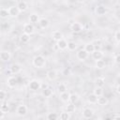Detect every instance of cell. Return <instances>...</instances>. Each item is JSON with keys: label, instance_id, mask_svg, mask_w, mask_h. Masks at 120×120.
I'll use <instances>...</instances> for the list:
<instances>
[{"label": "cell", "instance_id": "obj_1", "mask_svg": "<svg viewBox=\"0 0 120 120\" xmlns=\"http://www.w3.org/2000/svg\"><path fill=\"white\" fill-rule=\"evenodd\" d=\"M33 65L34 67L36 68H42L45 67L46 65V59L44 56L42 55H37L34 57L33 59Z\"/></svg>", "mask_w": 120, "mask_h": 120}, {"label": "cell", "instance_id": "obj_2", "mask_svg": "<svg viewBox=\"0 0 120 120\" xmlns=\"http://www.w3.org/2000/svg\"><path fill=\"white\" fill-rule=\"evenodd\" d=\"M41 87V83L38 80H32L29 82V88L32 91H37Z\"/></svg>", "mask_w": 120, "mask_h": 120}, {"label": "cell", "instance_id": "obj_3", "mask_svg": "<svg viewBox=\"0 0 120 120\" xmlns=\"http://www.w3.org/2000/svg\"><path fill=\"white\" fill-rule=\"evenodd\" d=\"M16 113L19 116H24L27 113V107L25 105H23V104L19 105L17 107V109H16Z\"/></svg>", "mask_w": 120, "mask_h": 120}, {"label": "cell", "instance_id": "obj_4", "mask_svg": "<svg viewBox=\"0 0 120 120\" xmlns=\"http://www.w3.org/2000/svg\"><path fill=\"white\" fill-rule=\"evenodd\" d=\"M11 58V53L8 51H2L0 52V59L3 62H8Z\"/></svg>", "mask_w": 120, "mask_h": 120}, {"label": "cell", "instance_id": "obj_5", "mask_svg": "<svg viewBox=\"0 0 120 120\" xmlns=\"http://www.w3.org/2000/svg\"><path fill=\"white\" fill-rule=\"evenodd\" d=\"M94 115V111L91 108H84L82 111V116L85 119H90Z\"/></svg>", "mask_w": 120, "mask_h": 120}, {"label": "cell", "instance_id": "obj_6", "mask_svg": "<svg viewBox=\"0 0 120 120\" xmlns=\"http://www.w3.org/2000/svg\"><path fill=\"white\" fill-rule=\"evenodd\" d=\"M7 84L9 88H15L18 84V81L14 76H10L8 80H7Z\"/></svg>", "mask_w": 120, "mask_h": 120}, {"label": "cell", "instance_id": "obj_7", "mask_svg": "<svg viewBox=\"0 0 120 120\" xmlns=\"http://www.w3.org/2000/svg\"><path fill=\"white\" fill-rule=\"evenodd\" d=\"M35 31V28H34V25L30 22V23H25L23 25V33H26L28 35H32Z\"/></svg>", "mask_w": 120, "mask_h": 120}, {"label": "cell", "instance_id": "obj_8", "mask_svg": "<svg viewBox=\"0 0 120 120\" xmlns=\"http://www.w3.org/2000/svg\"><path fill=\"white\" fill-rule=\"evenodd\" d=\"M88 52L85 51V50H80L78 52H77V58L80 60V61H84L87 59L88 57Z\"/></svg>", "mask_w": 120, "mask_h": 120}, {"label": "cell", "instance_id": "obj_9", "mask_svg": "<svg viewBox=\"0 0 120 120\" xmlns=\"http://www.w3.org/2000/svg\"><path fill=\"white\" fill-rule=\"evenodd\" d=\"M8 10L9 16H11V17H17V16L19 15V12H20L18 7H15V6L9 7V8H8Z\"/></svg>", "mask_w": 120, "mask_h": 120}, {"label": "cell", "instance_id": "obj_10", "mask_svg": "<svg viewBox=\"0 0 120 120\" xmlns=\"http://www.w3.org/2000/svg\"><path fill=\"white\" fill-rule=\"evenodd\" d=\"M57 43H56V46H57V48L59 49V50H66V49H68V41L66 40V39H64V38H61L60 40H58V41H56Z\"/></svg>", "mask_w": 120, "mask_h": 120}, {"label": "cell", "instance_id": "obj_11", "mask_svg": "<svg viewBox=\"0 0 120 120\" xmlns=\"http://www.w3.org/2000/svg\"><path fill=\"white\" fill-rule=\"evenodd\" d=\"M9 68H10L12 74H17V73L21 72V70H22V66H21L20 64L15 63V64H12Z\"/></svg>", "mask_w": 120, "mask_h": 120}, {"label": "cell", "instance_id": "obj_12", "mask_svg": "<svg viewBox=\"0 0 120 120\" xmlns=\"http://www.w3.org/2000/svg\"><path fill=\"white\" fill-rule=\"evenodd\" d=\"M106 12H107V8L105 6H103V5H99V6H98L96 8V13L98 15H99V16L104 15Z\"/></svg>", "mask_w": 120, "mask_h": 120}, {"label": "cell", "instance_id": "obj_13", "mask_svg": "<svg viewBox=\"0 0 120 120\" xmlns=\"http://www.w3.org/2000/svg\"><path fill=\"white\" fill-rule=\"evenodd\" d=\"M71 30H72L73 32H75V33L81 32V31L82 30V23H80V22H73V23L71 24Z\"/></svg>", "mask_w": 120, "mask_h": 120}, {"label": "cell", "instance_id": "obj_14", "mask_svg": "<svg viewBox=\"0 0 120 120\" xmlns=\"http://www.w3.org/2000/svg\"><path fill=\"white\" fill-rule=\"evenodd\" d=\"M47 78L50 81H54L57 78V72L54 69H51L47 72Z\"/></svg>", "mask_w": 120, "mask_h": 120}, {"label": "cell", "instance_id": "obj_15", "mask_svg": "<svg viewBox=\"0 0 120 120\" xmlns=\"http://www.w3.org/2000/svg\"><path fill=\"white\" fill-rule=\"evenodd\" d=\"M49 20L47 19V18H41V19H39V21H38V24H39V26L41 27V28H43V29H45V28H47L48 26H49Z\"/></svg>", "mask_w": 120, "mask_h": 120}, {"label": "cell", "instance_id": "obj_16", "mask_svg": "<svg viewBox=\"0 0 120 120\" xmlns=\"http://www.w3.org/2000/svg\"><path fill=\"white\" fill-rule=\"evenodd\" d=\"M52 39H53V40L58 41V40H60L61 38H63V34H62L60 31L55 30V31H53V32H52Z\"/></svg>", "mask_w": 120, "mask_h": 120}, {"label": "cell", "instance_id": "obj_17", "mask_svg": "<svg viewBox=\"0 0 120 120\" xmlns=\"http://www.w3.org/2000/svg\"><path fill=\"white\" fill-rule=\"evenodd\" d=\"M17 7H18V8H19V10L20 11H25L26 9H27V8H28V6H27V3L25 2V1H19L18 2V5H17Z\"/></svg>", "mask_w": 120, "mask_h": 120}, {"label": "cell", "instance_id": "obj_18", "mask_svg": "<svg viewBox=\"0 0 120 120\" xmlns=\"http://www.w3.org/2000/svg\"><path fill=\"white\" fill-rule=\"evenodd\" d=\"M92 56L95 60H99V59H102L103 57V53L100 50H95V52L92 53Z\"/></svg>", "mask_w": 120, "mask_h": 120}, {"label": "cell", "instance_id": "obj_19", "mask_svg": "<svg viewBox=\"0 0 120 120\" xmlns=\"http://www.w3.org/2000/svg\"><path fill=\"white\" fill-rule=\"evenodd\" d=\"M98 96H96L94 93L93 94H90V95H88V97H87V100H88V102L89 103H91V104H96V103H98Z\"/></svg>", "mask_w": 120, "mask_h": 120}, {"label": "cell", "instance_id": "obj_20", "mask_svg": "<svg viewBox=\"0 0 120 120\" xmlns=\"http://www.w3.org/2000/svg\"><path fill=\"white\" fill-rule=\"evenodd\" d=\"M69 98H70V94L68 91L60 94V98H61V100L63 102H68L69 101Z\"/></svg>", "mask_w": 120, "mask_h": 120}, {"label": "cell", "instance_id": "obj_21", "mask_svg": "<svg viewBox=\"0 0 120 120\" xmlns=\"http://www.w3.org/2000/svg\"><path fill=\"white\" fill-rule=\"evenodd\" d=\"M84 50H85L88 53H93V52H95L96 48H95V45H94L93 43H88V44H86V45H85Z\"/></svg>", "mask_w": 120, "mask_h": 120}, {"label": "cell", "instance_id": "obj_22", "mask_svg": "<svg viewBox=\"0 0 120 120\" xmlns=\"http://www.w3.org/2000/svg\"><path fill=\"white\" fill-rule=\"evenodd\" d=\"M107 103H108V99H107V98H105L103 95L98 98V105L104 106V105H106Z\"/></svg>", "mask_w": 120, "mask_h": 120}, {"label": "cell", "instance_id": "obj_23", "mask_svg": "<svg viewBox=\"0 0 120 120\" xmlns=\"http://www.w3.org/2000/svg\"><path fill=\"white\" fill-rule=\"evenodd\" d=\"M42 95L45 97V98H49L52 95V89L50 88V87H45L42 91Z\"/></svg>", "mask_w": 120, "mask_h": 120}, {"label": "cell", "instance_id": "obj_24", "mask_svg": "<svg viewBox=\"0 0 120 120\" xmlns=\"http://www.w3.org/2000/svg\"><path fill=\"white\" fill-rule=\"evenodd\" d=\"M38 21H39V17H38V14L33 13V14H31V15L29 16V22H30L31 23L38 22Z\"/></svg>", "mask_w": 120, "mask_h": 120}, {"label": "cell", "instance_id": "obj_25", "mask_svg": "<svg viewBox=\"0 0 120 120\" xmlns=\"http://www.w3.org/2000/svg\"><path fill=\"white\" fill-rule=\"evenodd\" d=\"M95 84L97 86H99V87H103L104 84H105V80L104 78H101V77H98L95 80Z\"/></svg>", "mask_w": 120, "mask_h": 120}, {"label": "cell", "instance_id": "obj_26", "mask_svg": "<svg viewBox=\"0 0 120 120\" xmlns=\"http://www.w3.org/2000/svg\"><path fill=\"white\" fill-rule=\"evenodd\" d=\"M106 67V63L105 61L99 59V60H96V68H99V69H102Z\"/></svg>", "mask_w": 120, "mask_h": 120}, {"label": "cell", "instance_id": "obj_27", "mask_svg": "<svg viewBox=\"0 0 120 120\" xmlns=\"http://www.w3.org/2000/svg\"><path fill=\"white\" fill-rule=\"evenodd\" d=\"M20 39H21V41H22V43H27V42L30 40V35H28V34H26V33H23V34L21 35Z\"/></svg>", "mask_w": 120, "mask_h": 120}, {"label": "cell", "instance_id": "obj_28", "mask_svg": "<svg viewBox=\"0 0 120 120\" xmlns=\"http://www.w3.org/2000/svg\"><path fill=\"white\" fill-rule=\"evenodd\" d=\"M46 118L48 120H56L59 118V115L56 113V112H49L46 116Z\"/></svg>", "mask_w": 120, "mask_h": 120}, {"label": "cell", "instance_id": "obj_29", "mask_svg": "<svg viewBox=\"0 0 120 120\" xmlns=\"http://www.w3.org/2000/svg\"><path fill=\"white\" fill-rule=\"evenodd\" d=\"M77 49V44L74 42V41H69L68 43V50L72 52V51H75Z\"/></svg>", "mask_w": 120, "mask_h": 120}, {"label": "cell", "instance_id": "obj_30", "mask_svg": "<svg viewBox=\"0 0 120 120\" xmlns=\"http://www.w3.org/2000/svg\"><path fill=\"white\" fill-rule=\"evenodd\" d=\"M59 118L61 120H68L70 118V115H69V112H62L59 115Z\"/></svg>", "mask_w": 120, "mask_h": 120}, {"label": "cell", "instance_id": "obj_31", "mask_svg": "<svg viewBox=\"0 0 120 120\" xmlns=\"http://www.w3.org/2000/svg\"><path fill=\"white\" fill-rule=\"evenodd\" d=\"M0 16L2 19H6L9 16V13H8V10L6 9V8H1L0 10Z\"/></svg>", "mask_w": 120, "mask_h": 120}, {"label": "cell", "instance_id": "obj_32", "mask_svg": "<svg viewBox=\"0 0 120 120\" xmlns=\"http://www.w3.org/2000/svg\"><path fill=\"white\" fill-rule=\"evenodd\" d=\"M96 96H98V97H100V96H102L103 95V89H102V87H99V86H97L95 89H94V92H93Z\"/></svg>", "mask_w": 120, "mask_h": 120}, {"label": "cell", "instance_id": "obj_33", "mask_svg": "<svg viewBox=\"0 0 120 120\" xmlns=\"http://www.w3.org/2000/svg\"><path fill=\"white\" fill-rule=\"evenodd\" d=\"M66 110H67V112H69V113L74 112H75V105H74V103H72V102H71V103L68 104V105H67Z\"/></svg>", "mask_w": 120, "mask_h": 120}, {"label": "cell", "instance_id": "obj_34", "mask_svg": "<svg viewBox=\"0 0 120 120\" xmlns=\"http://www.w3.org/2000/svg\"><path fill=\"white\" fill-rule=\"evenodd\" d=\"M57 90H58L59 94H62V93L66 92V91H67V86H66V84H65V83H59L58 86H57Z\"/></svg>", "mask_w": 120, "mask_h": 120}, {"label": "cell", "instance_id": "obj_35", "mask_svg": "<svg viewBox=\"0 0 120 120\" xmlns=\"http://www.w3.org/2000/svg\"><path fill=\"white\" fill-rule=\"evenodd\" d=\"M0 111H1L2 112H4V113H8V111H9V107H8V105L6 104V103H3V102H2L1 107H0Z\"/></svg>", "mask_w": 120, "mask_h": 120}, {"label": "cell", "instance_id": "obj_36", "mask_svg": "<svg viewBox=\"0 0 120 120\" xmlns=\"http://www.w3.org/2000/svg\"><path fill=\"white\" fill-rule=\"evenodd\" d=\"M79 100V96L77 94H70V98H69V101L72 103H76Z\"/></svg>", "mask_w": 120, "mask_h": 120}, {"label": "cell", "instance_id": "obj_37", "mask_svg": "<svg viewBox=\"0 0 120 120\" xmlns=\"http://www.w3.org/2000/svg\"><path fill=\"white\" fill-rule=\"evenodd\" d=\"M6 96H7L6 91H5V90H1V91H0V100H1V102L4 101V99L6 98Z\"/></svg>", "mask_w": 120, "mask_h": 120}, {"label": "cell", "instance_id": "obj_38", "mask_svg": "<svg viewBox=\"0 0 120 120\" xmlns=\"http://www.w3.org/2000/svg\"><path fill=\"white\" fill-rule=\"evenodd\" d=\"M114 38L117 42H120V30L116 31L115 32V35H114Z\"/></svg>", "mask_w": 120, "mask_h": 120}, {"label": "cell", "instance_id": "obj_39", "mask_svg": "<svg viewBox=\"0 0 120 120\" xmlns=\"http://www.w3.org/2000/svg\"><path fill=\"white\" fill-rule=\"evenodd\" d=\"M114 61H115V63L120 64V53H118V54L115 55V57H114Z\"/></svg>", "mask_w": 120, "mask_h": 120}, {"label": "cell", "instance_id": "obj_40", "mask_svg": "<svg viewBox=\"0 0 120 120\" xmlns=\"http://www.w3.org/2000/svg\"><path fill=\"white\" fill-rule=\"evenodd\" d=\"M112 119H120V114H113V115H112Z\"/></svg>", "mask_w": 120, "mask_h": 120}, {"label": "cell", "instance_id": "obj_41", "mask_svg": "<svg viewBox=\"0 0 120 120\" xmlns=\"http://www.w3.org/2000/svg\"><path fill=\"white\" fill-rule=\"evenodd\" d=\"M116 92H117L118 94H120V83L116 86Z\"/></svg>", "mask_w": 120, "mask_h": 120}, {"label": "cell", "instance_id": "obj_42", "mask_svg": "<svg viewBox=\"0 0 120 120\" xmlns=\"http://www.w3.org/2000/svg\"><path fill=\"white\" fill-rule=\"evenodd\" d=\"M6 113H4V112H1V114H0V119H3V117H4V115H5Z\"/></svg>", "mask_w": 120, "mask_h": 120}, {"label": "cell", "instance_id": "obj_43", "mask_svg": "<svg viewBox=\"0 0 120 120\" xmlns=\"http://www.w3.org/2000/svg\"><path fill=\"white\" fill-rule=\"evenodd\" d=\"M77 2H79V3H82V2H84L85 0H76Z\"/></svg>", "mask_w": 120, "mask_h": 120}]
</instances>
